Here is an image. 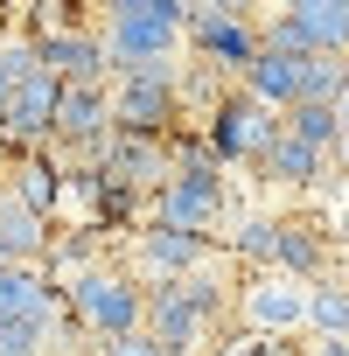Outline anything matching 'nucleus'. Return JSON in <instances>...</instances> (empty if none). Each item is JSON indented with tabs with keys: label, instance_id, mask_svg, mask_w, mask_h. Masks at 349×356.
Returning <instances> with one entry per match:
<instances>
[{
	"label": "nucleus",
	"instance_id": "6ab92c4d",
	"mask_svg": "<svg viewBox=\"0 0 349 356\" xmlns=\"http://www.w3.org/2000/svg\"><path fill=\"white\" fill-rule=\"evenodd\" d=\"M307 335H349V286L342 280L307 286Z\"/></svg>",
	"mask_w": 349,
	"mask_h": 356
},
{
	"label": "nucleus",
	"instance_id": "423d86ee",
	"mask_svg": "<svg viewBox=\"0 0 349 356\" xmlns=\"http://www.w3.org/2000/svg\"><path fill=\"white\" fill-rule=\"evenodd\" d=\"M210 252H217V245H210V238H196V231L140 224V238H133V252H126V273H133V280H147V286H174V280H189Z\"/></svg>",
	"mask_w": 349,
	"mask_h": 356
},
{
	"label": "nucleus",
	"instance_id": "9d476101",
	"mask_svg": "<svg viewBox=\"0 0 349 356\" xmlns=\"http://www.w3.org/2000/svg\"><path fill=\"white\" fill-rule=\"evenodd\" d=\"M35 56L56 84H105V42H98V22L91 29H56V35H35Z\"/></svg>",
	"mask_w": 349,
	"mask_h": 356
},
{
	"label": "nucleus",
	"instance_id": "412c9836",
	"mask_svg": "<svg viewBox=\"0 0 349 356\" xmlns=\"http://www.w3.org/2000/svg\"><path fill=\"white\" fill-rule=\"evenodd\" d=\"M307 356H349V335H307Z\"/></svg>",
	"mask_w": 349,
	"mask_h": 356
},
{
	"label": "nucleus",
	"instance_id": "393cba45",
	"mask_svg": "<svg viewBox=\"0 0 349 356\" xmlns=\"http://www.w3.org/2000/svg\"><path fill=\"white\" fill-rule=\"evenodd\" d=\"M0 203H8V182H0Z\"/></svg>",
	"mask_w": 349,
	"mask_h": 356
},
{
	"label": "nucleus",
	"instance_id": "f8f14e48",
	"mask_svg": "<svg viewBox=\"0 0 349 356\" xmlns=\"http://www.w3.org/2000/svg\"><path fill=\"white\" fill-rule=\"evenodd\" d=\"M8 196L22 203V210H35V217H49L56 224V196H63V168H56V154L42 147V154H22V161H8Z\"/></svg>",
	"mask_w": 349,
	"mask_h": 356
},
{
	"label": "nucleus",
	"instance_id": "ddd939ff",
	"mask_svg": "<svg viewBox=\"0 0 349 356\" xmlns=\"http://www.w3.org/2000/svg\"><path fill=\"white\" fill-rule=\"evenodd\" d=\"M49 245H56L49 217L22 210L15 196L0 203V273H8V266H42V259H49Z\"/></svg>",
	"mask_w": 349,
	"mask_h": 356
},
{
	"label": "nucleus",
	"instance_id": "6e6552de",
	"mask_svg": "<svg viewBox=\"0 0 349 356\" xmlns=\"http://www.w3.org/2000/svg\"><path fill=\"white\" fill-rule=\"evenodd\" d=\"M273 273H286V280H300V286H314V280H335V273H342V252H335V238H328V224H321L314 210L279 217Z\"/></svg>",
	"mask_w": 349,
	"mask_h": 356
},
{
	"label": "nucleus",
	"instance_id": "4be33fe9",
	"mask_svg": "<svg viewBox=\"0 0 349 356\" xmlns=\"http://www.w3.org/2000/svg\"><path fill=\"white\" fill-rule=\"evenodd\" d=\"M328 238H335V252H342V259H349V203H342V210H335V224H328Z\"/></svg>",
	"mask_w": 349,
	"mask_h": 356
},
{
	"label": "nucleus",
	"instance_id": "aec40b11",
	"mask_svg": "<svg viewBox=\"0 0 349 356\" xmlns=\"http://www.w3.org/2000/svg\"><path fill=\"white\" fill-rule=\"evenodd\" d=\"M217 356H307V342L300 335H245V328H231L217 342Z\"/></svg>",
	"mask_w": 349,
	"mask_h": 356
},
{
	"label": "nucleus",
	"instance_id": "39448f33",
	"mask_svg": "<svg viewBox=\"0 0 349 356\" xmlns=\"http://www.w3.org/2000/svg\"><path fill=\"white\" fill-rule=\"evenodd\" d=\"M231 321L245 335H300L307 328V286L286 280V273H245Z\"/></svg>",
	"mask_w": 349,
	"mask_h": 356
},
{
	"label": "nucleus",
	"instance_id": "1a4fd4ad",
	"mask_svg": "<svg viewBox=\"0 0 349 356\" xmlns=\"http://www.w3.org/2000/svg\"><path fill=\"white\" fill-rule=\"evenodd\" d=\"M112 133V91L105 84H63L56 98V154H91L98 140Z\"/></svg>",
	"mask_w": 349,
	"mask_h": 356
},
{
	"label": "nucleus",
	"instance_id": "dca6fc26",
	"mask_svg": "<svg viewBox=\"0 0 349 356\" xmlns=\"http://www.w3.org/2000/svg\"><path fill=\"white\" fill-rule=\"evenodd\" d=\"M238 91L259 98V105H273V112H293V105H300V56H273V49H259V63L238 77Z\"/></svg>",
	"mask_w": 349,
	"mask_h": 356
},
{
	"label": "nucleus",
	"instance_id": "a211bd4d",
	"mask_svg": "<svg viewBox=\"0 0 349 356\" xmlns=\"http://www.w3.org/2000/svg\"><path fill=\"white\" fill-rule=\"evenodd\" d=\"M349 91V56H300V105H335Z\"/></svg>",
	"mask_w": 349,
	"mask_h": 356
},
{
	"label": "nucleus",
	"instance_id": "20e7f679",
	"mask_svg": "<svg viewBox=\"0 0 349 356\" xmlns=\"http://www.w3.org/2000/svg\"><path fill=\"white\" fill-rule=\"evenodd\" d=\"M273 140H279V112H273V105H259V98H245L238 84H231V91H224V105L203 119V147H210L224 168H231V161H259Z\"/></svg>",
	"mask_w": 349,
	"mask_h": 356
},
{
	"label": "nucleus",
	"instance_id": "9b49d317",
	"mask_svg": "<svg viewBox=\"0 0 349 356\" xmlns=\"http://www.w3.org/2000/svg\"><path fill=\"white\" fill-rule=\"evenodd\" d=\"M252 168H259V182H273V189H300V196H314L321 182H335V161L314 154V147H300V140H286V133H279Z\"/></svg>",
	"mask_w": 349,
	"mask_h": 356
},
{
	"label": "nucleus",
	"instance_id": "f03ea898",
	"mask_svg": "<svg viewBox=\"0 0 349 356\" xmlns=\"http://www.w3.org/2000/svg\"><path fill=\"white\" fill-rule=\"evenodd\" d=\"M63 307H70V321L84 328V335H98V342H126V335H140V321H147V286L126 273V266H91L84 280H70L63 286Z\"/></svg>",
	"mask_w": 349,
	"mask_h": 356
},
{
	"label": "nucleus",
	"instance_id": "4468645a",
	"mask_svg": "<svg viewBox=\"0 0 349 356\" xmlns=\"http://www.w3.org/2000/svg\"><path fill=\"white\" fill-rule=\"evenodd\" d=\"M286 15L307 56H349V0H293Z\"/></svg>",
	"mask_w": 349,
	"mask_h": 356
},
{
	"label": "nucleus",
	"instance_id": "0eeeda50",
	"mask_svg": "<svg viewBox=\"0 0 349 356\" xmlns=\"http://www.w3.org/2000/svg\"><path fill=\"white\" fill-rule=\"evenodd\" d=\"M112 91V133H140V140H168L174 119H182V98H174V77H119Z\"/></svg>",
	"mask_w": 349,
	"mask_h": 356
},
{
	"label": "nucleus",
	"instance_id": "f3484780",
	"mask_svg": "<svg viewBox=\"0 0 349 356\" xmlns=\"http://www.w3.org/2000/svg\"><path fill=\"white\" fill-rule=\"evenodd\" d=\"M279 133L335 161V105H293V112H279Z\"/></svg>",
	"mask_w": 349,
	"mask_h": 356
},
{
	"label": "nucleus",
	"instance_id": "5701e85b",
	"mask_svg": "<svg viewBox=\"0 0 349 356\" xmlns=\"http://www.w3.org/2000/svg\"><path fill=\"white\" fill-rule=\"evenodd\" d=\"M8 29H15V15H8V8H0V42H8Z\"/></svg>",
	"mask_w": 349,
	"mask_h": 356
},
{
	"label": "nucleus",
	"instance_id": "7ed1b4c3",
	"mask_svg": "<svg viewBox=\"0 0 349 356\" xmlns=\"http://www.w3.org/2000/svg\"><path fill=\"white\" fill-rule=\"evenodd\" d=\"M182 49H189L196 63H210L217 77L238 84V77L259 63V15L231 8V0H217V8H189V22H182Z\"/></svg>",
	"mask_w": 349,
	"mask_h": 356
},
{
	"label": "nucleus",
	"instance_id": "2eb2a0df",
	"mask_svg": "<svg viewBox=\"0 0 349 356\" xmlns=\"http://www.w3.org/2000/svg\"><path fill=\"white\" fill-rule=\"evenodd\" d=\"M63 293L49 286L42 266H8L0 273V321H35V314H56Z\"/></svg>",
	"mask_w": 349,
	"mask_h": 356
},
{
	"label": "nucleus",
	"instance_id": "f257e3e1",
	"mask_svg": "<svg viewBox=\"0 0 349 356\" xmlns=\"http://www.w3.org/2000/svg\"><path fill=\"white\" fill-rule=\"evenodd\" d=\"M182 22H189V0H119V8H105L98 15L105 84L119 70H140V63H174V49H182Z\"/></svg>",
	"mask_w": 349,
	"mask_h": 356
},
{
	"label": "nucleus",
	"instance_id": "b1692460",
	"mask_svg": "<svg viewBox=\"0 0 349 356\" xmlns=\"http://www.w3.org/2000/svg\"><path fill=\"white\" fill-rule=\"evenodd\" d=\"M335 280H342V286H349V259H342V273H335Z\"/></svg>",
	"mask_w": 349,
	"mask_h": 356
}]
</instances>
